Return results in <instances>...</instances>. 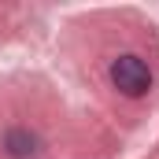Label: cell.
Returning a JSON list of instances; mask_svg holds the SVG:
<instances>
[{
  "instance_id": "7a4b0ae2",
  "label": "cell",
  "mask_w": 159,
  "mask_h": 159,
  "mask_svg": "<svg viewBox=\"0 0 159 159\" xmlns=\"http://www.w3.org/2000/svg\"><path fill=\"white\" fill-rule=\"evenodd\" d=\"M7 144H11V152H15V156H26V152H34V137L26 141L22 133H7Z\"/></svg>"
},
{
  "instance_id": "6da1fadb",
  "label": "cell",
  "mask_w": 159,
  "mask_h": 159,
  "mask_svg": "<svg viewBox=\"0 0 159 159\" xmlns=\"http://www.w3.org/2000/svg\"><path fill=\"white\" fill-rule=\"evenodd\" d=\"M111 81L126 96H144L152 89V70H148V63L141 56H119L111 63Z\"/></svg>"
}]
</instances>
